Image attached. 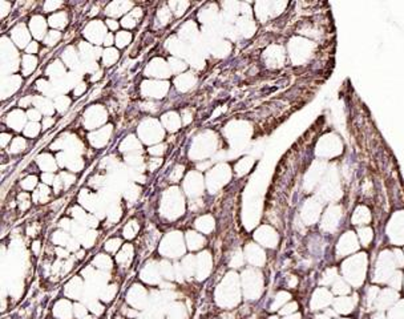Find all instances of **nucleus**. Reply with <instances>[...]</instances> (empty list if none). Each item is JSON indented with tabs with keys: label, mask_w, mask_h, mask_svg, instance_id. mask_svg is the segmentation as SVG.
Here are the masks:
<instances>
[{
	"label": "nucleus",
	"mask_w": 404,
	"mask_h": 319,
	"mask_svg": "<svg viewBox=\"0 0 404 319\" xmlns=\"http://www.w3.org/2000/svg\"><path fill=\"white\" fill-rule=\"evenodd\" d=\"M269 319H279V318H278V317H270Z\"/></svg>",
	"instance_id": "09e8293b"
},
{
	"label": "nucleus",
	"mask_w": 404,
	"mask_h": 319,
	"mask_svg": "<svg viewBox=\"0 0 404 319\" xmlns=\"http://www.w3.org/2000/svg\"><path fill=\"white\" fill-rule=\"evenodd\" d=\"M39 132H40V128H39L38 123H31V124L27 125V128H25V134L29 136V137L38 136Z\"/></svg>",
	"instance_id": "c756f323"
},
{
	"label": "nucleus",
	"mask_w": 404,
	"mask_h": 319,
	"mask_svg": "<svg viewBox=\"0 0 404 319\" xmlns=\"http://www.w3.org/2000/svg\"><path fill=\"white\" fill-rule=\"evenodd\" d=\"M169 319H186L188 313H186L185 306L182 303H174L169 310Z\"/></svg>",
	"instance_id": "4468645a"
},
{
	"label": "nucleus",
	"mask_w": 404,
	"mask_h": 319,
	"mask_svg": "<svg viewBox=\"0 0 404 319\" xmlns=\"http://www.w3.org/2000/svg\"><path fill=\"white\" fill-rule=\"evenodd\" d=\"M64 293L67 294L69 299H80L81 293H83V281H81L79 276L76 278H72L71 281L68 282Z\"/></svg>",
	"instance_id": "39448f33"
},
{
	"label": "nucleus",
	"mask_w": 404,
	"mask_h": 319,
	"mask_svg": "<svg viewBox=\"0 0 404 319\" xmlns=\"http://www.w3.org/2000/svg\"><path fill=\"white\" fill-rule=\"evenodd\" d=\"M141 225L137 219H129V222L123 229V237L125 239H133L137 237Z\"/></svg>",
	"instance_id": "9d476101"
},
{
	"label": "nucleus",
	"mask_w": 404,
	"mask_h": 319,
	"mask_svg": "<svg viewBox=\"0 0 404 319\" xmlns=\"http://www.w3.org/2000/svg\"><path fill=\"white\" fill-rule=\"evenodd\" d=\"M52 193L49 191L48 185H40L36 188V191L32 194V201L35 204H47L48 201L51 200Z\"/></svg>",
	"instance_id": "6e6552de"
},
{
	"label": "nucleus",
	"mask_w": 404,
	"mask_h": 319,
	"mask_svg": "<svg viewBox=\"0 0 404 319\" xmlns=\"http://www.w3.org/2000/svg\"><path fill=\"white\" fill-rule=\"evenodd\" d=\"M214 226H215V224H214L213 217L209 214L201 215L200 218H197V221H195V228L200 229L201 232L205 234H209L214 229Z\"/></svg>",
	"instance_id": "9b49d317"
},
{
	"label": "nucleus",
	"mask_w": 404,
	"mask_h": 319,
	"mask_svg": "<svg viewBox=\"0 0 404 319\" xmlns=\"http://www.w3.org/2000/svg\"><path fill=\"white\" fill-rule=\"evenodd\" d=\"M81 319H97L95 317V315H86V317H84V318H81Z\"/></svg>",
	"instance_id": "49530a36"
},
{
	"label": "nucleus",
	"mask_w": 404,
	"mask_h": 319,
	"mask_svg": "<svg viewBox=\"0 0 404 319\" xmlns=\"http://www.w3.org/2000/svg\"><path fill=\"white\" fill-rule=\"evenodd\" d=\"M297 309H298V305L295 303V302H291V303H289V305H285L283 307H282L281 310V314L282 315H293L297 311Z\"/></svg>",
	"instance_id": "7c9ffc66"
},
{
	"label": "nucleus",
	"mask_w": 404,
	"mask_h": 319,
	"mask_svg": "<svg viewBox=\"0 0 404 319\" xmlns=\"http://www.w3.org/2000/svg\"><path fill=\"white\" fill-rule=\"evenodd\" d=\"M359 238H361V242L364 243V246H367L372 239V230L370 228L361 229L359 230Z\"/></svg>",
	"instance_id": "bb28decb"
},
{
	"label": "nucleus",
	"mask_w": 404,
	"mask_h": 319,
	"mask_svg": "<svg viewBox=\"0 0 404 319\" xmlns=\"http://www.w3.org/2000/svg\"><path fill=\"white\" fill-rule=\"evenodd\" d=\"M53 123V120L51 119V120H48L47 117H45V119H44V123H43V127H44V129H47V128H49V125L52 124Z\"/></svg>",
	"instance_id": "a19ab883"
},
{
	"label": "nucleus",
	"mask_w": 404,
	"mask_h": 319,
	"mask_svg": "<svg viewBox=\"0 0 404 319\" xmlns=\"http://www.w3.org/2000/svg\"><path fill=\"white\" fill-rule=\"evenodd\" d=\"M134 255V249L132 245L129 243H125L123 245V248L120 249L119 253L116 254V262L119 263L120 267H129V265L132 263V259H133Z\"/></svg>",
	"instance_id": "20e7f679"
},
{
	"label": "nucleus",
	"mask_w": 404,
	"mask_h": 319,
	"mask_svg": "<svg viewBox=\"0 0 404 319\" xmlns=\"http://www.w3.org/2000/svg\"><path fill=\"white\" fill-rule=\"evenodd\" d=\"M117 57H119V52H117L116 49H108V51L104 53V64L106 67L113 65L114 63H116V60H117Z\"/></svg>",
	"instance_id": "b1692460"
},
{
	"label": "nucleus",
	"mask_w": 404,
	"mask_h": 319,
	"mask_svg": "<svg viewBox=\"0 0 404 319\" xmlns=\"http://www.w3.org/2000/svg\"><path fill=\"white\" fill-rule=\"evenodd\" d=\"M354 305H355V302L350 299V298H347V297L338 298V299L334 302L335 311L340 313V314H348V313H351L352 309H354Z\"/></svg>",
	"instance_id": "1a4fd4ad"
},
{
	"label": "nucleus",
	"mask_w": 404,
	"mask_h": 319,
	"mask_svg": "<svg viewBox=\"0 0 404 319\" xmlns=\"http://www.w3.org/2000/svg\"><path fill=\"white\" fill-rule=\"evenodd\" d=\"M69 99H67L65 96H60V97H57L56 99V108L57 110H60V112H64V108L67 109L68 105H69Z\"/></svg>",
	"instance_id": "c85d7f7f"
},
{
	"label": "nucleus",
	"mask_w": 404,
	"mask_h": 319,
	"mask_svg": "<svg viewBox=\"0 0 404 319\" xmlns=\"http://www.w3.org/2000/svg\"><path fill=\"white\" fill-rule=\"evenodd\" d=\"M92 263H93V266L97 267L101 272H110L112 267H113L112 259L106 254H99L97 257H95Z\"/></svg>",
	"instance_id": "f8f14e48"
},
{
	"label": "nucleus",
	"mask_w": 404,
	"mask_h": 319,
	"mask_svg": "<svg viewBox=\"0 0 404 319\" xmlns=\"http://www.w3.org/2000/svg\"><path fill=\"white\" fill-rule=\"evenodd\" d=\"M42 180H43L44 185H51V184L53 185V182L56 180V176H53L52 173H43Z\"/></svg>",
	"instance_id": "c9c22d12"
},
{
	"label": "nucleus",
	"mask_w": 404,
	"mask_h": 319,
	"mask_svg": "<svg viewBox=\"0 0 404 319\" xmlns=\"http://www.w3.org/2000/svg\"><path fill=\"white\" fill-rule=\"evenodd\" d=\"M28 117L29 120H32V121H38L39 119H40V112H39L38 109H31L28 110Z\"/></svg>",
	"instance_id": "e433bc0d"
},
{
	"label": "nucleus",
	"mask_w": 404,
	"mask_h": 319,
	"mask_svg": "<svg viewBox=\"0 0 404 319\" xmlns=\"http://www.w3.org/2000/svg\"><path fill=\"white\" fill-rule=\"evenodd\" d=\"M36 51H38V43H31L29 44V47L27 48V52L28 53L36 52Z\"/></svg>",
	"instance_id": "58836bf2"
},
{
	"label": "nucleus",
	"mask_w": 404,
	"mask_h": 319,
	"mask_svg": "<svg viewBox=\"0 0 404 319\" xmlns=\"http://www.w3.org/2000/svg\"><path fill=\"white\" fill-rule=\"evenodd\" d=\"M20 185H21V188H23L25 191H34V189H36V186H38V178H36L35 176L25 177L23 181H21Z\"/></svg>",
	"instance_id": "412c9836"
},
{
	"label": "nucleus",
	"mask_w": 404,
	"mask_h": 319,
	"mask_svg": "<svg viewBox=\"0 0 404 319\" xmlns=\"http://www.w3.org/2000/svg\"><path fill=\"white\" fill-rule=\"evenodd\" d=\"M42 20V18L40 16H36L35 19H32V23H31V27H32V34L36 36L38 39L40 38H44V35H45V23H44V20L42 21V23L39 24V21Z\"/></svg>",
	"instance_id": "f3484780"
},
{
	"label": "nucleus",
	"mask_w": 404,
	"mask_h": 319,
	"mask_svg": "<svg viewBox=\"0 0 404 319\" xmlns=\"http://www.w3.org/2000/svg\"><path fill=\"white\" fill-rule=\"evenodd\" d=\"M24 63H25V64H23L24 73H25V76H28V73H31L35 69V67H36L38 60H36V57L25 56L24 57Z\"/></svg>",
	"instance_id": "4be33fe9"
},
{
	"label": "nucleus",
	"mask_w": 404,
	"mask_h": 319,
	"mask_svg": "<svg viewBox=\"0 0 404 319\" xmlns=\"http://www.w3.org/2000/svg\"><path fill=\"white\" fill-rule=\"evenodd\" d=\"M130 39H132V35L129 34V32L123 31V32H119V35L116 36V44H117L120 48H123L125 47V45H128Z\"/></svg>",
	"instance_id": "393cba45"
},
{
	"label": "nucleus",
	"mask_w": 404,
	"mask_h": 319,
	"mask_svg": "<svg viewBox=\"0 0 404 319\" xmlns=\"http://www.w3.org/2000/svg\"><path fill=\"white\" fill-rule=\"evenodd\" d=\"M121 248H123V239L120 238H110L105 243V250L108 253H119Z\"/></svg>",
	"instance_id": "a211bd4d"
},
{
	"label": "nucleus",
	"mask_w": 404,
	"mask_h": 319,
	"mask_svg": "<svg viewBox=\"0 0 404 319\" xmlns=\"http://www.w3.org/2000/svg\"><path fill=\"white\" fill-rule=\"evenodd\" d=\"M162 250L164 257H180L178 254L184 253V238L180 233H170L162 239L160 252Z\"/></svg>",
	"instance_id": "f257e3e1"
},
{
	"label": "nucleus",
	"mask_w": 404,
	"mask_h": 319,
	"mask_svg": "<svg viewBox=\"0 0 404 319\" xmlns=\"http://www.w3.org/2000/svg\"><path fill=\"white\" fill-rule=\"evenodd\" d=\"M25 148V140L21 137L15 138L12 144H11V152L12 153H19L21 150H24Z\"/></svg>",
	"instance_id": "a878e982"
},
{
	"label": "nucleus",
	"mask_w": 404,
	"mask_h": 319,
	"mask_svg": "<svg viewBox=\"0 0 404 319\" xmlns=\"http://www.w3.org/2000/svg\"><path fill=\"white\" fill-rule=\"evenodd\" d=\"M106 24L109 25L110 29L119 28V21H116V20H106Z\"/></svg>",
	"instance_id": "4c0bfd02"
},
{
	"label": "nucleus",
	"mask_w": 404,
	"mask_h": 319,
	"mask_svg": "<svg viewBox=\"0 0 404 319\" xmlns=\"http://www.w3.org/2000/svg\"><path fill=\"white\" fill-rule=\"evenodd\" d=\"M10 136L8 134H3V138H4V141H3V147H5L7 145V143H8V140H10Z\"/></svg>",
	"instance_id": "a18cd8bd"
},
{
	"label": "nucleus",
	"mask_w": 404,
	"mask_h": 319,
	"mask_svg": "<svg viewBox=\"0 0 404 319\" xmlns=\"http://www.w3.org/2000/svg\"><path fill=\"white\" fill-rule=\"evenodd\" d=\"M374 319H385V318H384V317H383V315H382V314H379V315H376V317H375V318H374Z\"/></svg>",
	"instance_id": "de8ad7c7"
},
{
	"label": "nucleus",
	"mask_w": 404,
	"mask_h": 319,
	"mask_svg": "<svg viewBox=\"0 0 404 319\" xmlns=\"http://www.w3.org/2000/svg\"><path fill=\"white\" fill-rule=\"evenodd\" d=\"M289 299H290V296H289L287 293H283V291H282V293H279V294L274 298V303L271 305V310L281 309L282 306L286 305V302Z\"/></svg>",
	"instance_id": "aec40b11"
},
{
	"label": "nucleus",
	"mask_w": 404,
	"mask_h": 319,
	"mask_svg": "<svg viewBox=\"0 0 404 319\" xmlns=\"http://www.w3.org/2000/svg\"><path fill=\"white\" fill-rule=\"evenodd\" d=\"M388 319H404V300L392 307L388 314Z\"/></svg>",
	"instance_id": "6ab92c4d"
},
{
	"label": "nucleus",
	"mask_w": 404,
	"mask_h": 319,
	"mask_svg": "<svg viewBox=\"0 0 404 319\" xmlns=\"http://www.w3.org/2000/svg\"><path fill=\"white\" fill-rule=\"evenodd\" d=\"M395 293L394 291L391 290H387V291H383L381 296L378 294L376 296V306L378 307H381V310H384L385 307H388V306L391 305V302L395 299Z\"/></svg>",
	"instance_id": "ddd939ff"
},
{
	"label": "nucleus",
	"mask_w": 404,
	"mask_h": 319,
	"mask_svg": "<svg viewBox=\"0 0 404 319\" xmlns=\"http://www.w3.org/2000/svg\"><path fill=\"white\" fill-rule=\"evenodd\" d=\"M331 300V296L330 293L326 290H318L313 297L311 300V309L313 310H320L323 309L324 306H327Z\"/></svg>",
	"instance_id": "423d86ee"
},
{
	"label": "nucleus",
	"mask_w": 404,
	"mask_h": 319,
	"mask_svg": "<svg viewBox=\"0 0 404 319\" xmlns=\"http://www.w3.org/2000/svg\"><path fill=\"white\" fill-rule=\"evenodd\" d=\"M40 225H39V222H34V224H31L28 226V229H27V234H28L29 237H34V238H36L39 235V233H40Z\"/></svg>",
	"instance_id": "2f4dec72"
},
{
	"label": "nucleus",
	"mask_w": 404,
	"mask_h": 319,
	"mask_svg": "<svg viewBox=\"0 0 404 319\" xmlns=\"http://www.w3.org/2000/svg\"><path fill=\"white\" fill-rule=\"evenodd\" d=\"M370 221V212L366 209V208H358L357 212H355V215H354V224L355 225H363Z\"/></svg>",
	"instance_id": "dca6fc26"
},
{
	"label": "nucleus",
	"mask_w": 404,
	"mask_h": 319,
	"mask_svg": "<svg viewBox=\"0 0 404 319\" xmlns=\"http://www.w3.org/2000/svg\"><path fill=\"white\" fill-rule=\"evenodd\" d=\"M59 39H60V34L52 31V32L48 34V36L45 38L44 42H45V44H48V45H53V44H56V42H59Z\"/></svg>",
	"instance_id": "473e14b6"
},
{
	"label": "nucleus",
	"mask_w": 404,
	"mask_h": 319,
	"mask_svg": "<svg viewBox=\"0 0 404 319\" xmlns=\"http://www.w3.org/2000/svg\"><path fill=\"white\" fill-rule=\"evenodd\" d=\"M150 274H152V276H153V274H154V276H158V273H157V269H154V270H153V272H152V273H150ZM157 281H158L157 278H154V276H153L152 279H150V283H156V282H157Z\"/></svg>",
	"instance_id": "79ce46f5"
},
{
	"label": "nucleus",
	"mask_w": 404,
	"mask_h": 319,
	"mask_svg": "<svg viewBox=\"0 0 404 319\" xmlns=\"http://www.w3.org/2000/svg\"><path fill=\"white\" fill-rule=\"evenodd\" d=\"M89 310L95 317H100L101 314L105 313V306L101 303L100 300H93L89 303Z\"/></svg>",
	"instance_id": "5701e85b"
},
{
	"label": "nucleus",
	"mask_w": 404,
	"mask_h": 319,
	"mask_svg": "<svg viewBox=\"0 0 404 319\" xmlns=\"http://www.w3.org/2000/svg\"><path fill=\"white\" fill-rule=\"evenodd\" d=\"M113 43V36L110 34H108L106 36H105V45H110V44Z\"/></svg>",
	"instance_id": "ea45409f"
},
{
	"label": "nucleus",
	"mask_w": 404,
	"mask_h": 319,
	"mask_svg": "<svg viewBox=\"0 0 404 319\" xmlns=\"http://www.w3.org/2000/svg\"><path fill=\"white\" fill-rule=\"evenodd\" d=\"M53 315L56 319H72L75 317L73 314V306L68 299H59L53 306Z\"/></svg>",
	"instance_id": "7ed1b4c3"
},
{
	"label": "nucleus",
	"mask_w": 404,
	"mask_h": 319,
	"mask_svg": "<svg viewBox=\"0 0 404 319\" xmlns=\"http://www.w3.org/2000/svg\"><path fill=\"white\" fill-rule=\"evenodd\" d=\"M186 242H188V246L191 250H200L205 246V237L202 234L197 233V232H188L186 234Z\"/></svg>",
	"instance_id": "0eeeda50"
},
{
	"label": "nucleus",
	"mask_w": 404,
	"mask_h": 319,
	"mask_svg": "<svg viewBox=\"0 0 404 319\" xmlns=\"http://www.w3.org/2000/svg\"><path fill=\"white\" fill-rule=\"evenodd\" d=\"M334 291H335L337 294H347L348 286L346 285L344 282L338 281V282H335V289H334Z\"/></svg>",
	"instance_id": "72a5a7b5"
},
{
	"label": "nucleus",
	"mask_w": 404,
	"mask_h": 319,
	"mask_svg": "<svg viewBox=\"0 0 404 319\" xmlns=\"http://www.w3.org/2000/svg\"><path fill=\"white\" fill-rule=\"evenodd\" d=\"M317 319H330V315H327V314L317 315Z\"/></svg>",
	"instance_id": "c03bdc74"
},
{
	"label": "nucleus",
	"mask_w": 404,
	"mask_h": 319,
	"mask_svg": "<svg viewBox=\"0 0 404 319\" xmlns=\"http://www.w3.org/2000/svg\"><path fill=\"white\" fill-rule=\"evenodd\" d=\"M285 319H300V315L299 314H293V315H289V317H286Z\"/></svg>",
	"instance_id": "37998d69"
},
{
	"label": "nucleus",
	"mask_w": 404,
	"mask_h": 319,
	"mask_svg": "<svg viewBox=\"0 0 404 319\" xmlns=\"http://www.w3.org/2000/svg\"><path fill=\"white\" fill-rule=\"evenodd\" d=\"M128 305L133 309L141 310L147 305V291L141 285H133L128 291Z\"/></svg>",
	"instance_id": "f03ea898"
},
{
	"label": "nucleus",
	"mask_w": 404,
	"mask_h": 319,
	"mask_svg": "<svg viewBox=\"0 0 404 319\" xmlns=\"http://www.w3.org/2000/svg\"><path fill=\"white\" fill-rule=\"evenodd\" d=\"M73 314H75V318L76 319L84 318V317L88 315V309L84 305H81V303H76V305H73Z\"/></svg>",
	"instance_id": "cd10ccee"
},
{
	"label": "nucleus",
	"mask_w": 404,
	"mask_h": 319,
	"mask_svg": "<svg viewBox=\"0 0 404 319\" xmlns=\"http://www.w3.org/2000/svg\"><path fill=\"white\" fill-rule=\"evenodd\" d=\"M31 201H32V198H31L28 191H21L16 197V204L19 206V209L23 210V212H25V210H28L31 208V205H32Z\"/></svg>",
	"instance_id": "2eb2a0df"
},
{
	"label": "nucleus",
	"mask_w": 404,
	"mask_h": 319,
	"mask_svg": "<svg viewBox=\"0 0 404 319\" xmlns=\"http://www.w3.org/2000/svg\"><path fill=\"white\" fill-rule=\"evenodd\" d=\"M182 174H184V167H177L174 169V171H173V176H170L171 182H178V180L182 177Z\"/></svg>",
	"instance_id": "f704fd0d"
}]
</instances>
